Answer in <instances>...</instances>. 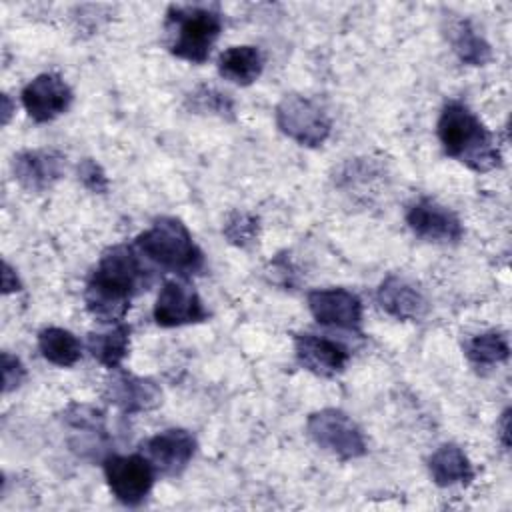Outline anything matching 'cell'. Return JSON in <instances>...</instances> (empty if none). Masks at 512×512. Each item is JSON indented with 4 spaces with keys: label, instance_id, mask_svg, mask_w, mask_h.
I'll return each instance as SVG.
<instances>
[{
    "label": "cell",
    "instance_id": "6da1fadb",
    "mask_svg": "<svg viewBox=\"0 0 512 512\" xmlns=\"http://www.w3.org/2000/svg\"><path fill=\"white\" fill-rule=\"evenodd\" d=\"M152 276L142 254L128 244L102 252L84 286L86 310L104 324H118L130 310L132 298L150 284Z\"/></svg>",
    "mask_w": 512,
    "mask_h": 512
},
{
    "label": "cell",
    "instance_id": "7a4b0ae2",
    "mask_svg": "<svg viewBox=\"0 0 512 512\" xmlns=\"http://www.w3.org/2000/svg\"><path fill=\"white\" fill-rule=\"evenodd\" d=\"M436 132L444 154L474 172H490L502 164L494 134L460 100L444 104Z\"/></svg>",
    "mask_w": 512,
    "mask_h": 512
},
{
    "label": "cell",
    "instance_id": "3957f363",
    "mask_svg": "<svg viewBox=\"0 0 512 512\" xmlns=\"http://www.w3.org/2000/svg\"><path fill=\"white\" fill-rule=\"evenodd\" d=\"M166 48L172 56L202 64L222 32V14L212 4H172L164 20Z\"/></svg>",
    "mask_w": 512,
    "mask_h": 512
},
{
    "label": "cell",
    "instance_id": "277c9868",
    "mask_svg": "<svg viewBox=\"0 0 512 512\" xmlns=\"http://www.w3.org/2000/svg\"><path fill=\"white\" fill-rule=\"evenodd\" d=\"M134 248L146 262L178 276L200 274L206 266L204 252L194 242L186 224L174 216H162L136 236Z\"/></svg>",
    "mask_w": 512,
    "mask_h": 512
},
{
    "label": "cell",
    "instance_id": "5b68a950",
    "mask_svg": "<svg viewBox=\"0 0 512 512\" xmlns=\"http://www.w3.org/2000/svg\"><path fill=\"white\" fill-rule=\"evenodd\" d=\"M278 130L300 146H322L330 132L332 120L326 110L302 94H286L274 110Z\"/></svg>",
    "mask_w": 512,
    "mask_h": 512
},
{
    "label": "cell",
    "instance_id": "8992f818",
    "mask_svg": "<svg viewBox=\"0 0 512 512\" xmlns=\"http://www.w3.org/2000/svg\"><path fill=\"white\" fill-rule=\"evenodd\" d=\"M312 442L340 460H356L366 454V438L358 424L338 408H322L306 420Z\"/></svg>",
    "mask_w": 512,
    "mask_h": 512
},
{
    "label": "cell",
    "instance_id": "52a82bcc",
    "mask_svg": "<svg viewBox=\"0 0 512 512\" xmlns=\"http://www.w3.org/2000/svg\"><path fill=\"white\" fill-rule=\"evenodd\" d=\"M102 466L106 484L120 504L140 506L148 498L156 470L142 452L130 456L110 454L104 458Z\"/></svg>",
    "mask_w": 512,
    "mask_h": 512
},
{
    "label": "cell",
    "instance_id": "ba28073f",
    "mask_svg": "<svg viewBox=\"0 0 512 512\" xmlns=\"http://www.w3.org/2000/svg\"><path fill=\"white\" fill-rule=\"evenodd\" d=\"M152 316L162 328H178L204 322L208 318V310L196 288L180 276L170 278L160 286Z\"/></svg>",
    "mask_w": 512,
    "mask_h": 512
},
{
    "label": "cell",
    "instance_id": "9c48e42d",
    "mask_svg": "<svg viewBox=\"0 0 512 512\" xmlns=\"http://www.w3.org/2000/svg\"><path fill=\"white\" fill-rule=\"evenodd\" d=\"M72 98L74 94L68 82L54 72L34 76L20 94L26 114L38 124H46L62 116L70 108Z\"/></svg>",
    "mask_w": 512,
    "mask_h": 512
},
{
    "label": "cell",
    "instance_id": "30bf717a",
    "mask_svg": "<svg viewBox=\"0 0 512 512\" xmlns=\"http://www.w3.org/2000/svg\"><path fill=\"white\" fill-rule=\"evenodd\" d=\"M408 228L422 240L436 244H456L464 236L458 214L434 198H418L406 210Z\"/></svg>",
    "mask_w": 512,
    "mask_h": 512
},
{
    "label": "cell",
    "instance_id": "8fae6325",
    "mask_svg": "<svg viewBox=\"0 0 512 512\" xmlns=\"http://www.w3.org/2000/svg\"><path fill=\"white\" fill-rule=\"evenodd\" d=\"M312 318L330 328L360 332L362 326V302L346 288H316L306 296Z\"/></svg>",
    "mask_w": 512,
    "mask_h": 512
},
{
    "label": "cell",
    "instance_id": "7c38bea8",
    "mask_svg": "<svg viewBox=\"0 0 512 512\" xmlns=\"http://www.w3.org/2000/svg\"><path fill=\"white\" fill-rule=\"evenodd\" d=\"M196 438L184 428H166L142 442V454L154 466L156 474L178 476L196 454Z\"/></svg>",
    "mask_w": 512,
    "mask_h": 512
},
{
    "label": "cell",
    "instance_id": "4fadbf2b",
    "mask_svg": "<svg viewBox=\"0 0 512 512\" xmlns=\"http://www.w3.org/2000/svg\"><path fill=\"white\" fill-rule=\"evenodd\" d=\"M106 400L124 414H140L154 410L162 402V390L152 378H142L120 368L104 382Z\"/></svg>",
    "mask_w": 512,
    "mask_h": 512
},
{
    "label": "cell",
    "instance_id": "5bb4252c",
    "mask_svg": "<svg viewBox=\"0 0 512 512\" xmlns=\"http://www.w3.org/2000/svg\"><path fill=\"white\" fill-rule=\"evenodd\" d=\"M66 168V156L54 148L22 150L12 160V172L18 184L30 192L50 190Z\"/></svg>",
    "mask_w": 512,
    "mask_h": 512
},
{
    "label": "cell",
    "instance_id": "9a60e30c",
    "mask_svg": "<svg viewBox=\"0 0 512 512\" xmlns=\"http://www.w3.org/2000/svg\"><path fill=\"white\" fill-rule=\"evenodd\" d=\"M294 354L302 368L322 378L340 374L350 360V354L342 344L310 332L294 338Z\"/></svg>",
    "mask_w": 512,
    "mask_h": 512
},
{
    "label": "cell",
    "instance_id": "2e32d148",
    "mask_svg": "<svg viewBox=\"0 0 512 512\" xmlns=\"http://www.w3.org/2000/svg\"><path fill=\"white\" fill-rule=\"evenodd\" d=\"M380 308L396 320H420L426 314L428 302L424 294L406 278L390 274L382 280L376 292Z\"/></svg>",
    "mask_w": 512,
    "mask_h": 512
},
{
    "label": "cell",
    "instance_id": "e0dca14e",
    "mask_svg": "<svg viewBox=\"0 0 512 512\" xmlns=\"http://www.w3.org/2000/svg\"><path fill=\"white\" fill-rule=\"evenodd\" d=\"M428 472L436 486L450 488L458 484H470L474 478V468L466 452L456 444L438 446L428 458Z\"/></svg>",
    "mask_w": 512,
    "mask_h": 512
},
{
    "label": "cell",
    "instance_id": "ac0fdd59",
    "mask_svg": "<svg viewBox=\"0 0 512 512\" xmlns=\"http://www.w3.org/2000/svg\"><path fill=\"white\" fill-rule=\"evenodd\" d=\"M218 74L238 86L254 84L264 68V56L260 48L250 44L230 46L218 56Z\"/></svg>",
    "mask_w": 512,
    "mask_h": 512
},
{
    "label": "cell",
    "instance_id": "d6986e66",
    "mask_svg": "<svg viewBox=\"0 0 512 512\" xmlns=\"http://www.w3.org/2000/svg\"><path fill=\"white\" fill-rule=\"evenodd\" d=\"M86 346L98 364L108 370H116L122 366L130 350V326L118 322L108 330L92 332L88 334Z\"/></svg>",
    "mask_w": 512,
    "mask_h": 512
},
{
    "label": "cell",
    "instance_id": "ffe728a7",
    "mask_svg": "<svg viewBox=\"0 0 512 512\" xmlns=\"http://www.w3.org/2000/svg\"><path fill=\"white\" fill-rule=\"evenodd\" d=\"M448 40L460 62L468 66H484L492 58V48L468 20H452L448 24Z\"/></svg>",
    "mask_w": 512,
    "mask_h": 512
},
{
    "label": "cell",
    "instance_id": "44dd1931",
    "mask_svg": "<svg viewBox=\"0 0 512 512\" xmlns=\"http://www.w3.org/2000/svg\"><path fill=\"white\" fill-rule=\"evenodd\" d=\"M38 350L46 362L60 368H70L82 358L80 340L60 326H48L38 332Z\"/></svg>",
    "mask_w": 512,
    "mask_h": 512
},
{
    "label": "cell",
    "instance_id": "7402d4cb",
    "mask_svg": "<svg viewBox=\"0 0 512 512\" xmlns=\"http://www.w3.org/2000/svg\"><path fill=\"white\" fill-rule=\"evenodd\" d=\"M464 354L470 360V364L476 368H490V366L502 364L508 360V354H510L508 338L496 330L480 332L466 342Z\"/></svg>",
    "mask_w": 512,
    "mask_h": 512
},
{
    "label": "cell",
    "instance_id": "603a6c76",
    "mask_svg": "<svg viewBox=\"0 0 512 512\" xmlns=\"http://www.w3.org/2000/svg\"><path fill=\"white\" fill-rule=\"evenodd\" d=\"M222 234L232 246L250 248L260 234L258 218L246 210H236L226 218L222 226Z\"/></svg>",
    "mask_w": 512,
    "mask_h": 512
},
{
    "label": "cell",
    "instance_id": "cb8c5ba5",
    "mask_svg": "<svg viewBox=\"0 0 512 512\" xmlns=\"http://www.w3.org/2000/svg\"><path fill=\"white\" fill-rule=\"evenodd\" d=\"M64 422L74 432H106L104 412L90 404H70L64 410Z\"/></svg>",
    "mask_w": 512,
    "mask_h": 512
},
{
    "label": "cell",
    "instance_id": "d4e9b609",
    "mask_svg": "<svg viewBox=\"0 0 512 512\" xmlns=\"http://www.w3.org/2000/svg\"><path fill=\"white\" fill-rule=\"evenodd\" d=\"M188 102L198 112H210L216 116H232L234 114V102L228 98V94H222L220 90L212 86H200L190 96Z\"/></svg>",
    "mask_w": 512,
    "mask_h": 512
},
{
    "label": "cell",
    "instance_id": "484cf974",
    "mask_svg": "<svg viewBox=\"0 0 512 512\" xmlns=\"http://www.w3.org/2000/svg\"><path fill=\"white\" fill-rule=\"evenodd\" d=\"M78 180L84 188H88L94 194L108 192V176L94 158H84L78 164Z\"/></svg>",
    "mask_w": 512,
    "mask_h": 512
},
{
    "label": "cell",
    "instance_id": "4316f807",
    "mask_svg": "<svg viewBox=\"0 0 512 512\" xmlns=\"http://www.w3.org/2000/svg\"><path fill=\"white\" fill-rule=\"evenodd\" d=\"M26 380V368L20 362L18 356L10 352H2V388L4 394L20 388V384Z\"/></svg>",
    "mask_w": 512,
    "mask_h": 512
},
{
    "label": "cell",
    "instance_id": "83f0119b",
    "mask_svg": "<svg viewBox=\"0 0 512 512\" xmlns=\"http://www.w3.org/2000/svg\"><path fill=\"white\" fill-rule=\"evenodd\" d=\"M22 288V282L18 278V274L14 272V268L4 262L2 264V292L4 294H12V292H18Z\"/></svg>",
    "mask_w": 512,
    "mask_h": 512
},
{
    "label": "cell",
    "instance_id": "f1b7e54d",
    "mask_svg": "<svg viewBox=\"0 0 512 512\" xmlns=\"http://www.w3.org/2000/svg\"><path fill=\"white\" fill-rule=\"evenodd\" d=\"M508 424H510V410H504L502 412V418H500V438H502V444L504 448H508Z\"/></svg>",
    "mask_w": 512,
    "mask_h": 512
},
{
    "label": "cell",
    "instance_id": "f546056e",
    "mask_svg": "<svg viewBox=\"0 0 512 512\" xmlns=\"http://www.w3.org/2000/svg\"><path fill=\"white\" fill-rule=\"evenodd\" d=\"M2 104H4V108H2V120H4V124H8L10 114H12V106H10V98H8L6 94L2 96Z\"/></svg>",
    "mask_w": 512,
    "mask_h": 512
}]
</instances>
